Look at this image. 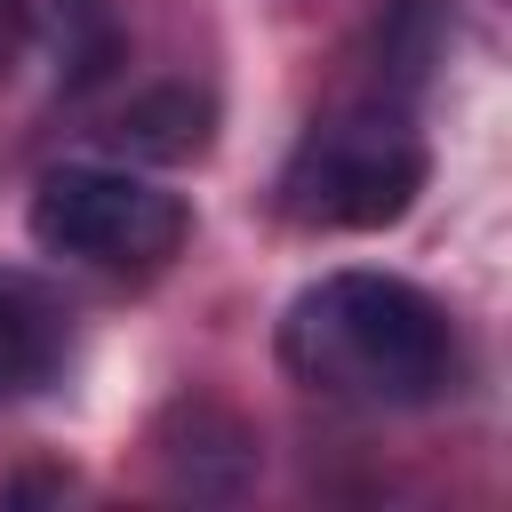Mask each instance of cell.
<instances>
[{"instance_id":"2","label":"cell","mask_w":512,"mask_h":512,"mask_svg":"<svg viewBox=\"0 0 512 512\" xmlns=\"http://www.w3.org/2000/svg\"><path fill=\"white\" fill-rule=\"evenodd\" d=\"M424 192V144L400 120H328L296 144L280 208L312 232H384Z\"/></svg>"},{"instance_id":"5","label":"cell","mask_w":512,"mask_h":512,"mask_svg":"<svg viewBox=\"0 0 512 512\" xmlns=\"http://www.w3.org/2000/svg\"><path fill=\"white\" fill-rule=\"evenodd\" d=\"M136 160H192V152H208V96H192V88H152V96H136L128 112H120V128H112Z\"/></svg>"},{"instance_id":"7","label":"cell","mask_w":512,"mask_h":512,"mask_svg":"<svg viewBox=\"0 0 512 512\" xmlns=\"http://www.w3.org/2000/svg\"><path fill=\"white\" fill-rule=\"evenodd\" d=\"M24 32H32V0H0V80H8V64H16Z\"/></svg>"},{"instance_id":"4","label":"cell","mask_w":512,"mask_h":512,"mask_svg":"<svg viewBox=\"0 0 512 512\" xmlns=\"http://www.w3.org/2000/svg\"><path fill=\"white\" fill-rule=\"evenodd\" d=\"M64 360H72V312L32 272H0V408L48 392Z\"/></svg>"},{"instance_id":"6","label":"cell","mask_w":512,"mask_h":512,"mask_svg":"<svg viewBox=\"0 0 512 512\" xmlns=\"http://www.w3.org/2000/svg\"><path fill=\"white\" fill-rule=\"evenodd\" d=\"M32 24H48L56 48H64L80 72H96V56L112 48V16H104V0H32Z\"/></svg>"},{"instance_id":"3","label":"cell","mask_w":512,"mask_h":512,"mask_svg":"<svg viewBox=\"0 0 512 512\" xmlns=\"http://www.w3.org/2000/svg\"><path fill=\"white\" fill-rule=\"evenodd\" d=\"M184 232H192V208L168 184L128 168H48L32 192V240L72 264H104V272L168 264Z\"/></svg>"},{"instance_id":"1","label":"cell","mask_w":512,"mask_h":512,"mask_svg":"<svg viewBox=\"0 0 512 512\" xmlns=\"http://www.w3.org/2000/svg\"><path fill=\"white\" fill-rule=\"evenodd\" d=\"M280 368L328 400L432 408L456 392L464 352L448 312L400 272H320L280 312Z\"/></svg>"}]
</instances>
